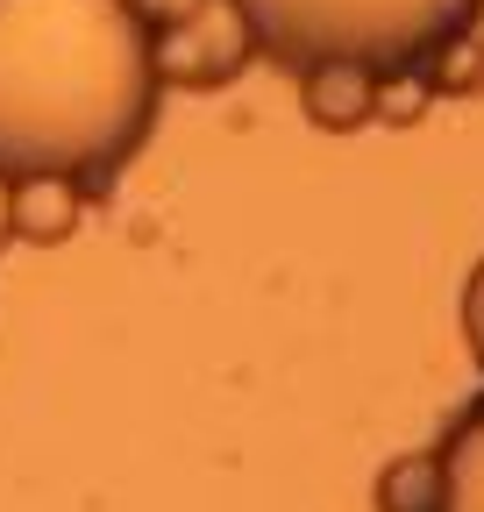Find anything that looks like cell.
<instances>
[{"instance_id": "cell-1", "label": "cell", "mask_w": 484, "mask_h": 512, "mask_svg": "<svg viewBox=\"0 0 484 512\" xmlns=\"http://www.w3.org/2000/svg\"><path fill=\"white\" fill-rule=\"evenodd\" d=\"M136 0H0V178H107L157 128Z\"/></svg>"}, {"instance_id": "cell-2", "label": "cell", "mask_w": 484, "mask_h": 512, "mask_svg": "<svg viewBox=\"0 0 484 512\" xmlns=\"http://www.w3.org/2000/svg\"><path fill=\"white\" fill-rule=\"evenodd\" d=\"M235 8L250 22L257 50L285 72H299L314 57L406 72L449 36H463V22L484 0H235Z\"/></svg>"}, {"instance_id": "cell-3", "label": "cell", "mask_w": 484, "mask_h": 512, "mask_svg": "<svg viewBox=\"0 0 484 512\" xmlns=\"http://www.w3.org/2000/svg\"><path fill=\"white\" fill-rule=\"evenodd\" d=\"M257 57V36L242 22L235 0H186L150 22V64H157V86H178V93H207V86H228L242 64Z\"/></svg>"}, {"instance_id": "cell-4", "label": "cell", "mask_w": 484, "mask_h": 512, "mask_svg": "<svg viewBox=\"0 0 484 512\" xmlns=\"http://www.w3.org/2000/svg\"><path fill=\"white\" fill-rule=\"evenodd\" d=\"M292 79H299V107H307L314 128H328V136L371 128V107H378V72H371V64L314 57V64H299Z\"/></svg>"}, {"instance_id": "cell-5", "label": "cell", "mask_w": 484, "mask_h": 512, "mask_svg": "<svg viewBox=\"0 0 484 512\" xmlns=\"http://www.w3.org/2000/svg\"><path fill=\"white\" fill-rule=\"evenodd\" d=\"M79 207H86V185H79V178H57V171H22V178H8V235H15V242L57 249V242L79 228Z\"/></svg>"}, {"instance_id": "cell-6", "label": "cell", "mask_w": 484, "mask_h": 512, "mask_svg": "<svg viewBox=\"0 0 484 512\" xmlns=\"http://www.w3.org/2000/svg\"><path fill=\"white\" fill-rule=\"evenodd\" d=\"M442 448H413V456H392L371 484L378 512H442Z\"/></svg>"}, {"instance_id": "cell-7", "label": "cell", "mask_w": 484, "mask_h": 512, "mask_svg": "<svg viewBox=\"0 0 484 512\" xmlns=\"http://www.w3.org/2000/svg\"><path fill=\"white\" fill-rule=\"evenodd\" d=\"M442 512H484V406L442 441Z\"/></svg>"}, {"instance_id": "cell-8", "label": "cell", "mask_w": 484, "mask_h": 512, "mask_svg": "<svg viewBox=\"0 0 484 512\" xmlns=\"http://www.w3.org/2000/svg\"><path fill=\"white\" fill-rule=\"evenodd\" d=\"M428 79H420V64H406V72H378V107H371V121H392V128H406V121H420L428 114Z\"/></svg>"}, {"instance_id": "cell-9", "label": "cell", "mask_w": 484, "mask_h": 512, "mask_svg": "<svg viewBox=\"0 0 484 512\" xmlns=\"http://www.w3.org/2000/svg\"><path fill=\"white\" fill-rule=\"evenodd\" d=\"M463 342H470V356H477V370H484V264H477L470 285H463Z\"/></svg>"}, {"instance_id": "cell-10", "label": "cell", "mask_w": 484, "mask_h": 512, "mask_svg": "<svg viewBox=\"0 0 484 512\" xmlns=\"http://www.w3.org/2000/svg\"><path fill=\"white\" fill-rule=\"evenodd\" d=\"M0 242H8V178H0Z\"/></svg>"}]
</instances>
